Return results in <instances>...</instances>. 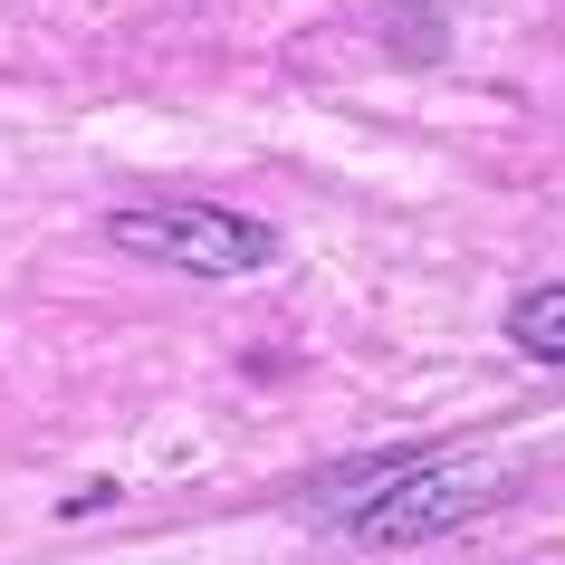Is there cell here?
I'll use <instances>...</instances> for the list:
<instances>
[{"label":"cell","mask_w":565,"mask_h":565,"mask_svg":"<svg viewBox=\"0 0 565 565\" xmlns=\"http://www.w3.org/2000/svg\"><path fill=\"white\" fill-rule=\"evenodd\" d=\"M499 489H508V479L489 470V460H441V450H413V460L374 470V489H364L355 508H335V518H345L364 546L403 556V546H431V536L470 527V518L499 499Z\"/></svg>","instance_id":"2"},{"label":"cell","mask_w":565,"mask_h":565,"mask_svg":"<svg viewBox=\"0 0 565 565\" xmlns=\"http://www.w3.org/2000/svg\"><path fill=\"white\" fill-rule=\"evenodd\" d=\"M106 239H116L125 259H153V268H173V278H211V288L221 278H259L278 259V231L239 202H125L106 221Z\"/></svg>","instance_id":"1"},{"label":"cell","mask_w":565,"mask_h":565,"mask_svg":"<svg viewBox=\"0 0 565 565\" xmlns=\"http://www.w3.org/2000/svg\"><path fill=\"white\" fill-rule=\"evenodd\" d=\"M508 345L527 364H565V278H546V288H527L508 307Z\"/></svg>","instance_id":"3"}]
</instances>
